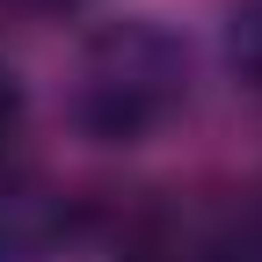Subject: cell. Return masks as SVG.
<instances>
[{
	"label": "cell",
	"instance_id": "6da1fadb",
	"mask_svg": "<svg viewBox=\"0 0 262 262\" xmlns=\"http://www.w3.org/2000/svg\"><path fill=\"white\" fill-rule=\"evenodd\" d=\"M66 110L102 146H146L189 110V44L160 15H117L80 37Z\"/></svg>",
	"mask_w": 262,
	"mask_h": 262
},
{
	"label": "cell",
	"instance_id": "7a4b0ae2",
	"mask_svg": "<svg viewBox=\"0 0 262 262\" xmlns=\"http://www.w3.org/2000/svg\"><path fill=\"white\" fill-rule=\"evenodd\" d=\"M58 211L44 196H0V262H44L58 248Z\"/></svg>",
	"mask_w": 262,
	"mask_h": 262
},
{
	"label": "cell",
	"instance_id": "3957f363",
	"mask_svg": "<svg viewBox=\"0 0 262 262\" xmlns=\"http://www.w3.org/2000/svg\"><path fill=\"white\" fill-rule=\"evenodd\" d=\"M226 73L248 95H262V0H233L226 8Z\"/></svg>",
	"mask_w": 262,
	"mask_h": 262
},
{
	"label": "cell",
	"instance_id": "277c9868",
	"mask_svg": "<svg viewBox=\"0 0 262 262\" xmlns=\"http://www.w3.org/2000/svg\"><path fill=\"white\" fill-rule=\"evenodd\" d=\"M124 262H219V248L182 233V226H146V233L124 248Z\"/></svg>",
	"mask_w": 262,
	"mask_h": 262
},
{
	"label": "cell",
	"instance_id": "5b68a950",
	"mask_svg": "<svg viewBox=\"0 0 262 262\" xmlns=\"http://www.w3.org/2000/svg\"><path fill=\"white\" fill-rule=\"evenodd\" d=\"M22 110H29V95H22V80H15V66L0 58V160H8L15 139H22Z\"/></svg>",
	"mask_w": 262,
	"mask_h": 262
},
{
	"label": "cell",
	"instance_id": "8992f818",
	"mask_svg": "<svg viewBox=\"0 0 262 262\" xmlns=\"http://www.w3.org/2000/svg\"><path fill=\"white\" fill-rule=\"evenodd\" d=\"M0 8L37 15V22H73V15H88V8H95V0H0Z\"/></svg>",
	"mask_w": 262,
	"mask_h": 262
}]
</instances>
